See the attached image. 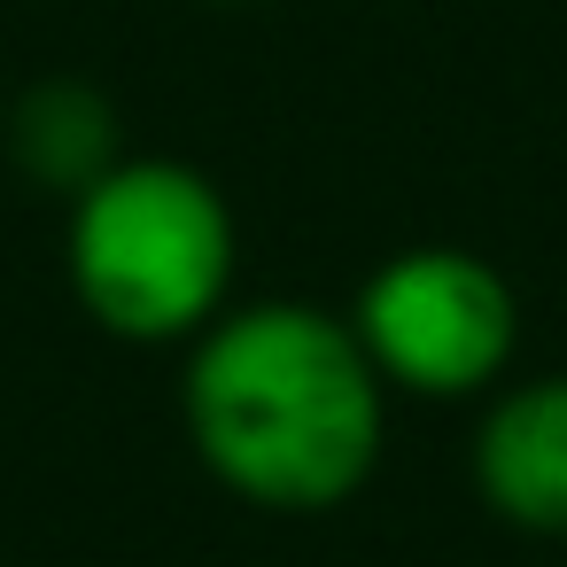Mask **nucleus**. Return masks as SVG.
Returning <instances> with one entry per match:
<instances>
[{
  "label": "nucleus",
  "instance_id": "1",
  "mask_svg": "<svg viewBox=\"0 0 567 567\" xmlns=\"http://www.w3.org/2000/svg\"><path fill=\"white\" fill-rule=\"evenodd\" d=\"M195 458L265 513H334L365 489L389 435V389L350 319L272 296L218 311L179 381Z\"/></svg>",
  "mask_w": 567,
  "mask_h": 567
},
{
  "label": "nucleus",
  "instance_id": "2",
  "mask_svg": "<svg viewBox=\"0 0 567 567\" xmlns=\"http://www.w3.org/2000/svg\"><path fill=\"white\" fill-rule=\"evenodd\" d=\"M234 210L210 172L117 156L71 203V288L125 342H195L234 296Z\"/></svg>",
  "mask_w": 567,
  "mask_h": 567
},
{
  "label": "nucleus",
  "instance_id": "3",
  "mask_svg": "<svg viewBox=\"0 0 567 567\" xmlns=\"http://www.w3.org/2000/svg\"><path fill=\"white\" fill-rule=\"evenodd\" d=\"M350 334L373 358L381 389L458 404V396L505 389L520 350V296L489 257L420 241L365 272L350 303Z\"/></svg>",
  "mask_w": 567,
  "mask_h": 567
},
{
  "label": "nucleus",
  "instance_id": "4",
  "mask_svg": "<svg viewBox=\"0 0 567 567\" xmlns=\"http://www.w3.org/2000/svg\"><path fill=\"white\" fill-rule=\"evenodd\" d=\"M474 489L528 536H567V373L505 381L474 427Z\"/></svg>",
  "mask_w": 567,
  "mask_h": 567
},
{
  "label": "nucleus",
  "instance_id": "5",
  "mask_svg": "<svg viewBox=\"0 0 567 567\" xmlns=\"http://www.w3.org/2000/svg\"><path fill=\"white\" fill-rule=\"evenodd\" d=\"M9 156L32 187H55L79 203L117 164V110L79 79H48L9 110Z\"/></svg>",
  "mask_w": 567,
  "mask_h": 567
}]
</instances>
